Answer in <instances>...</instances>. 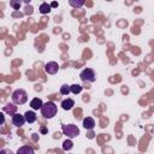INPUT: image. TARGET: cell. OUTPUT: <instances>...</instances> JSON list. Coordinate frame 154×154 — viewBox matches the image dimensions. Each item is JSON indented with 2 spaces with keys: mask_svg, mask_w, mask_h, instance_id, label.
<instances>
[{
  "mask_svg": "<svg viewBox=\"0 0 154 154\" xmlns=\"http://www.w3.org/2000/svg\"><path fill=\"white\" fill-rule=\"evenodd\" d=\"M72 147H73V143H72L71 140L64 141V143H63V149H64V150H70Z\"/></svg>",
  "mask_w": 154,
  "mask_h": 154,
  "instance_id": "cell-15",
  "label": "cell"
},
{
  "mask_svg": "<svg viewBox=\"0 0 154 154\" xmlns=\"http://www.w3.org/2000/svg\"><path fill=\"white\" fill-rule=\"evenodd\" d=\"M70 93H71L70 85H67V84H63V85L60 87V94H63V95H69Z\"/></svg>",
  "mask_w": 154,
  "mask_h": 154,
  "instance_id": "cell-14",
  "label": "cell"
},
{
  "mask_svg": "<svg viewBox=\"0 0 154 154\" xmlns=\"http://www.w3.org/2000/svg\"><path fill=\"white\" fill-rule=\"evenodd\" d=\"M57 111H58L57 105H55L53 101H47L46 103H43V106H42V108H41L42 116H43L45 118H48V119L53 118V117L57 114Z\"/></svg>",
  "mask_w": 154,
  "mask_h": 154,
  "instance_id": "cell-1",
  "label": "cell"
},
{
  "mask_svg": "<svg viewBox=\"0 0 154 154\" xmlns=\"http://www.w3.org/2000/svg\"><path fill=\"white\" fill-rule=\"evenodd\" d=\"M28 100V94L25 90L23 89H17L12 93V101L16 103V105H23Z\"/></svg>",
  "mask_w": 154,
  "mask_h": 154,
  "instance_id": "cell-2",
  "label": "cell"
},
{
  "mask_svg": "<svg viewBox=\"0 0 154 154\" xmlns=\"http://www.w3.org/2000/svg\"><path fill=\"white\" fill-rule=\"evenodd\" d=\"M16 154H35V153H34V149H32L31 147H29V146H23V147L18 148V150H17Z\"/></svg>",
  "mask_w": 154,
  "mask_h": 154,
  "instance_id": "cell-11",
  "label": "cell"
},
{
  "mask_svg": "<svg viewBox=\"0 0 154 154\" xmlns=\"http://www.w3.org/2000/svg\"><path fill=\"white\" fill-rule=\"evenodd\" d=\"M63 132L64 135H66L69 138H75L79 135V129L73 125V124H66V125H63Z\"/></svg>",
  "mask_w": 154,
  "mask_h": 154,
  "instance_id": "cell-3",
  "label": "cell"
},
{
  "mask_svg": "<svg viewBox=\"0 0 154 154\" xmlns=\"http://www.w3.org/2000/svg\"><path fill=\"white\" fill-rule=\"evenodd\" d=\"M41 132H42V134H46V132H47V129H46V128H41Z\"/></svg>",
  "mask_w": 154,
  "mask_h": 154,
  "instance_id": "cell-20",
  "label": "cell"
},
{
  "mask_svg": "<svg viewBox=\"0 0 154 154\" xmlns=\"http://www.w3.org/2000/svg\"><path fill=\"white\" fill-rule=\"evenodd\" d=\"M5 111H7V112H10V111H11V112H14V111H16V106H13L12 108H10V107H5Z\"/></svg>",
  "mask_w": 154,
  "mask_h": 154,
  "instance_id": "cell-19",
  "label": "cell"
},
{
  "mask_svg": "<svg viewBox=\"0 0 154 154\" xmlns=\"http://www.w3.org/2000/svg\"><path fill=\"white\" fill-rule=\"evenodd\" d=\"M70 89H71V93L79 94L82 91V85H79V84H72V85H70Z\"/></svg>",
  "mask_w": 154,
  "mask_h": 154,
  "instance_id": "cell-13",
  "label": "cell"
},
{
  "mask_svg": "<svg viewBox=\"0 0 154 154\" xmlns=\"http://www.w3.org/2000/svg\"><path fill=\"white\" fill-rule=\"evenodd\" d=\"M0 154H13L11 150H7V149H1L0 150Z\"/></svg>",
  "mask_w": 154,
  "mask_h": 154,
  "instance_id": "cell-18",
  "label": "cell"
},
{
  "mask_svg": "<svg viewBox=\"0 0 154 154\" xmlns=\"http://www.w3.org/2000/svg\"><path fill=\"white\" fill-rule=\"evenodd\" d=\"M30 106H31L32 109H38V108L41 109L42 106H43V103H42V100H41V99L35 97V99H32V100L30 101Z\"/></svg>",
  "mask_w": 154,
  "mask_h": 154,
  "instance_id": "cell-9",
  "label": "cell"
},
{
  "mask_svg": "<svg viewBox=\"0 0 154 154\" xmlns=\"http://www.w3.org/2000/svg\"><path fill=\"white\" fill-rule=\"evenodd\" d=\"M79 77L84 82H94L95 81V73H94V71L91 69H84L79 73Z\"/></svg>",
  "mask_w": 154,
  "mask_h": 154,
  "instance_id": "cell-4",
  "label": "cell"
},
{
  "mask_svg": "<svg viewBox=\"0 0 154 154\" xmlns=\"http://www.w3.org/2000/svg\"><path fill=\"white\" fill-rule=\"evenodd\" d=\"M73 106H75V101L72 99H65V100L61 101V107L65 111H70Z\"/></svg>",
  "mask_w": 154,
  "mask_h": 154,
  "instance_id": "cell-8",
  "label": "cell"
},
{
  "mask_svg": "<svg viewBox=\"0 0 154 154\" xmlns=\"http://www.w3.org/2000/svg\"><path fill=\"white\" fill-rule=\"evenodd\" d=\"M24 117H25V120H26L29 124H31V123H34V122L36 120V114H35V112H32V111H26V112L24 113Z\"/></svg>",
  "mask_w": 154,
  "mask_h": 154,
  "instance_id": "cell-10",
  "label": "cell"
},
{
  "mask_svg": "<svg viewBox=\"0 0 154 154\" xmlns=\"http://www.w3.org/2000/svg\"><path fill=\"white\" fill-rule=\"evenodd\" d=\"M58 70H59V65L55 61H49L45 65V71L48 75H55L58 72Z\"/></svg>",
  "mask_w": 154,
  "mask_h": 154,
  "instance_id": "cell-5",
  "label": "cell"
},
{
  "mask_svg": "<svg viewBox=\"0 0 154 154\" xmlns=\"http://www.w3.org/2000/svg\"><path fill=\"white\" fill-rule=\"evenodd\" d=\"M57 6H58L57 2H52V4H51V7H57Z\"/></svg>",
  "mask_w": 154,
  "mask_h": 154,
  "instance_id": "cell-21",
  "label": "cell"
},
{
  "mask_svg": "<svg viewBox=\"0 0 154 154\" xmlns=\"http://www.w3.org/2000/svg\"><path fill=\"white\" fill-rule=\"evenodd\" d=\"M10 5L12 7H14V10H18L19 6H20V2H14V1H10Z\"/></svg>",
  "mask_w": 154,
  "mask_h": 154,
  "instance_id": "cell-17",
  "label": "cell"
},
{
  "mask_svg": "<svg viewBox=\"0 0 154 154\" xmlns=\"http://www.w3.org/2000/svg\"><path fill=\"white\" fill-rule=\"evenodd\" d=\"M95 126V120L91 117H87L83 119V128L87 130H91Z\"/></svg>",
  "mask_w": 154,
  "mask_h": 154,
  "instance_id": "cell-7",
  "label": "cell"
},
{
  "mask_svg": "<svg viewBox=\"0 0 154 154\" xmlns=\"http://www.w3.org/2000/svg\"><path fill=\"white\" fill-rule=\"evenodd\" d=\"M25 122H26V120H25V117L22 116V114H19V113H14L13 117H12V123H13V125L17 126V128L23 126Z\"/></svg>",
  "mask_w": 154,
  "mask_h": 154,
  "instance_id": "cell-6",
  "label": "cell"
},
{
  "mask_svg": "<svg viewBox=\"0 0 154 154\" xmlns=\"http://www.w3.org/2000/svg\"><path fill=\"white\" fill-rule=\"evenodd\" d=\"M70 5L73 7H82L84 5V1H75V0H70Z\"/></svg>",
  "mask_w": 154,
  "mask_h": 154,
  "instance_id": "cell-16",
  "label": "cell"
},
{
  "mask_svg": "<svg viewBox=\"0 0 154 154\" xmlns=\"http://www.w3.org/2000/svg\"><path fill=\"white\" fill-rule=\"evenodd\" d=\"M40 12H41L42 14L49 13V12H51V5H48L47 2H42L41 6H40Z\"/></svg>",
  "mask_w": 154,
  "mask_h": 154,
  "instance_id": "cell-12",
  "label": "cell"
}]
</instances>
